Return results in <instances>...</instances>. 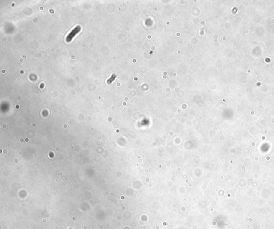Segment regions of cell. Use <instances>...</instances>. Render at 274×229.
Masks as SVG:
<instances>
[{"mask_svg":"<svg viewBox=\"0 0 274 229\" xmlns=\"http://www.w3.org/2000/svg\"><path fill=\"white\" fill-rule=\"evenodd\" d=\"M80 30H81V28L79 26L76 27L67 36L66 41L67 42H70L72 40L73 38L76 36V34L78 33Z\"/></svg>","mask_w":274,"mask_h":229,"instance_id":"cell-1","label":"cell"}]
</instances>
